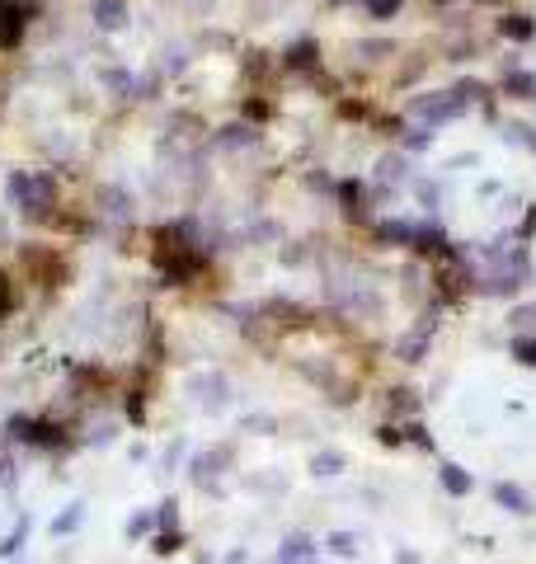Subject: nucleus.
<instances>
[{"label":"nucleus","mask_w":536,"mask_h":564,"mask_svg":"<svg viewBox=\"0 0 536 564\" xmlns=\"http://www.w3.org/2000/svg\"><path fill=\"white\" fill-rule=\"evenodd\" d=\"M0 306H5V287H0Z\"/></svg>","instance_id":"2"},{"label":"nucleus","mask_w":536,"mask_h":564,"mask_svg":"<svg viewBox=\"0 0 536 564\" xmlns=\"http://www.w3.org/2000/svg\"><path fill=\"white\" fill-rule=\"evenodd\" d=\"M442 480H447V489H457V494H461V489H466V480H461V475H457V465H447V470H442Z\"/></svg>","instance_id":"1"}]
</instances>
